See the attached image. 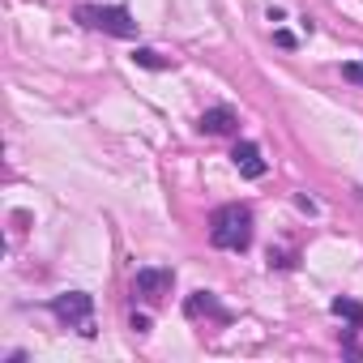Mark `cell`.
<instances>
[{
    "mask_svg": "<svg viewBox=\"0 0 363 363\" xmlns=\"http://www.w3.org/2000/svg\"><path fill=\"white\" fill-rule=\"evenodd\" d=\"M329 308H333V316L350 320V329H363V303H359V299H350V295H337Z\"/></svg>",
    "mask_w": 363,
    "mask_h": 363,
    "instance_id": "cell-8",
    "label": "cell"
},
{
    "mask_svg": "<svg viewBox=\"0 0 363 363\" xmlns=\"http://www.w3.org/2000/svg\"><path fill=\"white\" fill-rule=\"evenodd\" d=\"M210 244L223 252H244L252 244V210L248 206H223L210 218Z\"/></svg>",
    "mask_w": 363,
    "mask_h": 363,
    "instance_id": "cell-1",
    "label": "cell"
},
{
    "mask_svg": "<svg viewBox=\"0 0 363 363\" xmlns=\"http://www.w3.org/2000/svg\"><path fill=\"white\" fill-rule=\"evenodd\" d=\"M77 22H82L86 30H103V35H111V39H133V35H137L133 13L120 9V5H82V9H77Z\"/></svg>",
    "mask_w": 363,
    "mask_h": 363,
    "instance_id": "cell-2",
    "label": "cell"
},
{
    "mask_svg": "<svg viewBox=\"0 0 363 363\" xmlns=\"http://www.w3.org/2000/svg\"><path fill=\"white\" fill-rule=\"evenodd\" d=\"M240 128V116L231 111V107H210L206 116H201V133H210V137H227V133H235Z\"/></svg>",
    "mask_w": 363,
    "mask_h": 363,
    "instance_id": "cell-5",
    "label": "cell"
},
{
    "mask_svg": "<svg viewBox=\"0 0 363 363\" xmlns=\"http://www.w3.org/2000/svg\"><path fill=\"white\" fill-rule=\"evenodd\" d=\"M128 329H133V333H150V316H137V312H133V320H128Z\"/></svg>",
    "mask_w": 363,
    "mask_h": 363,
    "instance_id": "cell-11",
    "label": "cell"
},
{
    "mask_svg": "<svg viewBox=\"0 0 363 363\" xmlns=\"http://www.w3.org/2000/svg\"><path fill=\"white\" fill-rule=\"evenodd\" d=\"M133 60H137L141 69H171V60H162V56H158V52H150V48H141Z\"/></svg>",
    "mask_w": 363,
    "mask_h": 363,
    "instance_id": "cell-9",
    "label": "cell"
},
{
    "mask_svg": "<svg viewBox=\"0 0 363 363\" xmlns=\"http://www.w3.org/2000/svg\"><path fill=\"white\" fill-rule=\"evenodd\" d=\"M184 312H189V316H214V320H231V316H227V308H223V303H218L210 291H197V295H189Z\"/></svg>",
    "mask_w": 363,
    "mask_h": 363,
    "instance_id": "cell-7",
    "label": "cell"
},
{
    "mask_svg": "<svg viewBox=\"0 0 363 363\" xmlns=\"http://www.w3.org/2000/svg\"><path fill=\"white\" fill-rule=\"evenodd\" d=\"M171 286H175V274L171 269H158V265L137 269V278H133V295L145 299V303H158L162 295H171Z\"/></svg>",
    "mask_w": 363,
    "mask_h": 363,
    "instance_id": "cell-4",
    "label": "cell"
},
{
    "mask_svg": "<svg viewBox=\"0 0 363 363\" xmlns=\"http://www.w3.org/2000/svg\"><path fill=\"white\" fill-rule=\"evenodd\" d=\"M342 77H346V82H354V86H363V60H350V65H342Z\"/></svg>",
    "mask_w": 363,
    "mask_h": 363,
    "instance_id": "cell-10",
    "label": "cell"
},
{
    "mask_svg": "<svg viewBox=\"0 0 363 363\" xmlns=\"http://www.w3.org/2000/svg\"><path fill=\"white\" fill-rule=\"evenodd\" d=\"M231 158H235V167H240L248 179H261V175H265V158H261V150H257L252 141H235V154H231Z\"/></svg>",
    "mask_w": 363,
    "mask_h": 363,
    "instance_id": "cell-6",
    "label": "cell"
},
{
    "mask_svg": "<svg viewBox=\"0 0 363 363\" xmlns=\"http://www.w3.org/2000/svg\"><path fill=\"white\" fill-rule=\"evenodd\" d=\"M52 312L69 325V329H77L82 337H94L99 329H94V295H86V291H65V295H56L52 299Z\"/></svg>",
    "mask_w": 363,
    "mask_h": 363,
    "instance_id": "cell-3",
    "label": "cell"
}]
</instances>
